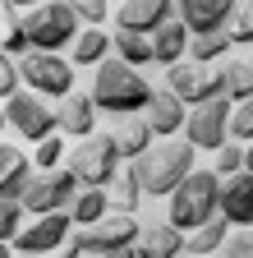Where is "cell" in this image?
Here are the masks:
<instances>
[{"label": "cell", "instance_id": "f35d334b", "mask_svg": "<svg viewBox=\"0 0 253 258\" xmlns=\"http://www.w3.org/2000/svg\"><path fill=\"white\" fill-rule=\"evenodd\" d=\"M23 5H37V0H5V10H23Z\"/></svg>", "mask_w": 253, "mask_h": 258}, {"label": "cell", "instance_id": "30bf717a", "mask_svg": "<svg viewBox=\"0 0 253 258\" xmlns=\"http://www.w3.org/2000/svg\"><path fill=\"white\" fill-rule=\"evenodd\" d=\"M5 124H14V134H23L28 143H37V139H46L51 129H55V111L42 102L37 92H10L5 97Z\"/></svg>", "mask_w": 253, "mask_h": 258}, {"label": "cell", "instance_id": "8d00e7d4", "mask_svg": "<svg viewBox=\"0 0 253 258\" xmlns=\"http://www.w3.org/2000/svg\"><path fill=\"white\" fill-rule=\"evenodd\" d=\"M69 5H74V14H78L83 23H102V19H106V10H111L106 0H69Z\"/></svg>", "mask_w": 253, "mask_h": 258}, {"label": "cell", "instance_id": "277c9868", "mask_svg": "<svg viewBox=\"0 0 253 258\" xmlns=\"http://www.w3.org/2000/svg\"><path fill=\"white\" fill-rule=\"evenodd\" d=\"M216 189H221V175L216 171H189L166 199H171V226L189 235L194 226H203L207 217H216Z\"/></svg>", "mask_w": 253, "mask_h": 258}, {"label": "cell", "instance_id": "60d3db41", "mask_svg": "<svg viewBox=\"0 0 253 258\" xmlns=\"http://www.w3.org/2000/svg\"><path fill=\"white\" fill-rule=\"evenodd\" d=\"M0 129H5V106H0Z\"/></svg>", "mask_w": 253, "mask_h": 258}, {"label": "cell", "instance_id": "4dcf8cb0", "mask_svg": "<svg viewBox=\"0 0 253 258\" xmlns=\"http://www.w3.org/2000/svg\"><path fill=\"white\" fill-rule=\"evenodd\" d=\"M216 152V175H230V171H239L244 166V143H221V148H212Z\"/></svg>", "mask_w": 253, "mask_h": 258}, {"label": "cell", "instance_id": "cb8c5ba5", "mask_svg": "<svg viewBox=\"0 0 253 258\" xmlns=\"http://www.w3.org/2000/svg\"><path fill=\"white\" fill-rule=\"evenodd\" d=\"M111 46H115V55H120L124 64H134V70L152 64V42H147V32H134V28H115Z\"/></svg>", "mask_w": 253, "mask_h": 258}, {"label": "cell", "instance_id": "f546056e", "mask_svg": "<svg viewBox=\"0 0 253 258\" xmlns=\"http://www.w3.org/2000/svg\"><path fill=\"white\" fill-rule=\"evenodd\" d=\"M60 152H65V143H60V134L51 129L46 139H37V152H33V161L42 171H51V166H60Z\"/></svg>", "mask_w": 253, "mask_h": 258}, {"label": "cell", "instance_id": "ffe728a7", "mask_svg": "<svg viewBox=\"0 0 253 258\" xmlns=\"http://www.w3.org/2000/svg\"><path fill=\"white\" fill-rule=\"evenodd\" d=\"M235 0H180V19L189 32H207V28H221L226 23Z\"/></svg>", "mask_w": 253, "mask_h": 258}, {"label": "cell", "instance_id": "7a4b0ae2", "mask_svg": "<svg viewBox=\"0 0 253 258\" xmlns=\"http://www.w3.org/2000/svg\"><path fill=\"white\" fill-rule=\"evenodd\" d=\"M92 70H97V74H92V106H97V111H111V115H129V111H143V102H147V79L134 70V64H124L120 55L115 60H97V64H92Z\"/></svg>", "mask_w": 253, "mask_h": 258}, {"label": "cell", "instance_id": "5bb4252c", "mask_svg": "<svg viewBox=\"0 0 253 258\" xmlns=\"http://www.w3.org/2000/svg\"><path fill=\"white\" fill-rule=\"evenodd\" d=\"M55 129L60 134H74V139H83V134H92L97 129V106H92V97L88 92H65L60 97V111H55Z\"/></svg>", "mask_w": 253, "mask_h": 258}, {"label": "cell", "instance_id": "4fadbf2b", "mask_svg": "<svg viewBox=\"0 0 253 258\" xmlns=\"http://www.w3.org/2000/svg\"><path fill=\"white\" fill-rule=\"evenodd\" d=\"M166 88L180 97L184 106H194V102H207V97H216L221 88H216V74L207 70L203 60H194V64H184V60H175V64H166Z\"/></svg>", "mask_w": 253, "mask_h": 258}, {"label": "cell", "instance_id": "9c48e42d", "mask_svg": "<svg viewBox=\"0 0 253 258\" xmlns=\"http://www.w3.org/2000/svg\"><path fill=\"white\" fill-rule=\"evenodd\" d=\"M74 189H78V180H74V171L65 166H51V171H42V175H33L28 171V180H23V189H19V203H23V212H55V208H69V199H74Z\"/></svg>", "mask_w": 253, "mask_h": 258}, {"label": "cell", "instance_id": "d4e9b609", "mask_svg": "<svg viewBox=\"0 0 253 258\" xmlns=\"http://www.w3.org/2000/svg\"><path fill=\"white\" fill-rule=\"evenodd\" d=\"M216 88H221V97H230V102L248 97L253 92V64L248 60H226L216 70Z\"/></svg>", "mask_w": 253, "mask_h": 258}, {"label": "cell", "instance_id": "484cf974", "mask_svg": "<svg viewBox=\"0 0 253 258\" xmlns=\"http://www.w3.org/2000/svg\"><path fill=\"white\" fill-rule=\"evenodd\" d=\"M226 51H230V37H226V28H207V32H189V55H194V60L212 64V60H221Z\"/></svg>", "mask_w": 253, "mask_h": 258}, {"label": "cell", "instance_id": "d590c367", "mask_svg": "<svg viewBox=\"0 0 253 258\" xmlns=\"http://www.w3.org/2000/svg\"><path fill=\"white\" fill-rule=\"evenodd\" d=\"M0 46H5L10 55H23L28 51V37H23V23H19V14L10 10V28H5V37H0Z\"/></svg>", "mask_w": 253, "mask_h": 258}, {"label": "cell", "instance_id": "b9f144b4", "mask_svg": "<svg viewBox=\"0 0 253 258\" xmlns=\"http://www.w3.org/2000/svg\"><path fill=\"white\" fill-rule=\"evenodd\" d=\"M248 64H253V60H248Z\"/></svg>", "mask_w": 253, "mask_h": 258}, {"label": "cell", "instance_id": "e0dca14e", "mask_svg": "<svg viewBox=\"0 0 253 258\" xmlns=\"http://www.w3.org/2000/svg\"><path fill=\"white\" fill-rule=\"evenodd\" d=\"M180 249H184V231H180V226L147 221V226H138V240H134L129 253H138V258H166V253H180Z\"/></svg>", "mask_w": 253, "mask_h": 258}, {"label": "cell", "instance_id": "d6986e66", "mask_svg": "<svg viewBox=\"0 0 253 258\" xmlns=\"http://www.w3.org/2000/svg\"><path fill=\"white\" fill-rule=\"evenodd\" d=\"M28 171H33V157L14 143H0V199H19Z\"/></svg>", "mask_w": 253, "mask_h": 258}, {"label": "cell", "instance_id": "e575fe53", "mask_svg": "<svg viewBox=\"0 0 253 258\" xmlns=\"http://www.w3.org/2000/svg\"><path fill=\"white\" fill-rule=\"evenodd\" d=\"M19 88V64H14V55L0 46V102H5V97Z\"/></svg>", "mask_w": 253, "mask_h": 258}, {"label": "cell", "instance_id": "836d02e7", "mask_svg": "<svg viewBox=\"0 0 253 258\" xmlns=\"http://www.w3.org/2000/svg\"><path fill=\"white\" fill-rule=\"evenodd\" d=\"M138 199H143V189H138V180H134V171L120 180V194H115V212H134L138 208Z\"/></svg>", "mask_w": 253, "mask_h": 258}, {"label": "cell", "instance_id": "83f0119b", "mask_svg": "<svg viewBox=\"0 0 253 258\" xmlns=\"http://www.w3.org/2000/svg\"><path fill=\"white\" fill-rule=\"evenodd\" d=\"M221 28H226L230 46H244V42H253V0H244V5L235 0V5H230V14H226V23H221Z\"/></svg>", "mask_w": 253, "mask_h": 258}, {"label": "cell", "instance_id": "44dd1931", "mask_svg": "<svg viewBox=\"0 0 253 258\" xmlns=\"http://www.w3.org/2000/svg\"><path fill=\"white\" fill-rule=\"evenodd\" d=\"M111 139H115L120 157H138V152H143V148H147L156 134H152V124H147L138 111H129V115H120V129H115Z\"/></svg>", "mask_w": 253, "mask_h": 258}, {"label": "cell", "instance_id": "9a60e30c", "mask_svg": "<svg viewBox=\"0 0 253 258\" xmlns=\"http://www.w3.org/2000/svg\"><path fill=\"white\" fill-rule=\"evenodd\" d=\"M184 102L171 92V88H161V92H147V102H143V120L152 124V134H161V139H171L175 129L184 124Z\"/></svg>", "mask_w": 253, "mask_h": 258}, {"label": "cell", "instance_id": "1f68e13d", "mask_svg": "<svg viewBox=\"0 0 253 258\" xmlns=\"http://www.w3.org/2000/svg\"><path fill=\"white\" fill-rule=\"evenodd\" d=\"M19 226H23V203L19 199H0V240H14Z\"/></svg>", "mask_w": 253, "mask_h": 258}, {"label": "cell", "instance_id": "74e56055", "mask_svg": "<svg viewBox=\"0 0 253 258\" xmlns=\"http://www.w3.org/2000/svg\"><path fill=\"white\" fill-rule=\"evenodd\" d=\"M244 171H253V139L244 143Z\"/></svg>", "mask_w": 253, "mask_h": 258}, {"label": "cell", "instance_id": "ac0fdd59", "mask_svg": "<svg viewBox=\"0 0 253 258\" xmlns=\"http://www.w3.org/2000/svg\"><path fill=\"white\" fill-rule=\"evenodd\" d=\"M120 28H134V32H152L161 19H171V0H124L115 5Z\"/></svg>", "mask_w": 253, "mask_h": 258}, {"label": "cell", "instance_id": "f1b7e54d", "mask_svg": "<svg viewBox=\"0 0 253 258\" xmlns=\"http://www.w3.org/2000/svg\"><path fill=\"white\" fill-rule=\"evenodd\" d=\"M230 139L235 143H248L253 139V92L248 97H239V102H230Z\"/></svg>", "mask_w": 253, "mask_h": 258}, {"label": "cell", "instance_id": "3957f363", "mask_svg": "<svg viewBox=\"0 0 253 258\" xmlns=\"http://www.w3.org/2000/svg\"><path fill=\"white\" fill-rule=\"evenodd\" d=\"M138 240V221L134 212H102L92 226H74V235H65V244L60 249H69V253H129Z\"/></svg>", "mask_w": 253, "mask_h": 258}, {"label": "cell", "instance_id": "d6a6232c", "mask_svg": "<svg viewBox=\"0 0 253 258\" xmlns=\"http://www.w3.org/2000/svg\"><path fill=\"white\" fill-rule=\"evenodd\" d=\"M221 249L235 253V258H253V226H235V235L221 240Z\"/></svg>", "mask_w": 253, "mask_h": 258}, {"label": "cell", "instance_id": "52a82bcc", "mask_svg": "<svg viewBox=\"0 0 253 258\" xmlns=\"http://www.w3.org/2000/svg\"><path fill=\"white\" fill-rule=\"evenodd\" d=\"M19 64V79L33 88L37 97H65L74 88V64L69 60H60V51H37V46H28L23 55H14Z\"/></svg>", "mask_w": 253, "mask_h": 258}, {"label": "cell", "instance_id": "7c38bea8", "mask_svg": "<svg viewBox=\"0 0 253 258\" xmlns=\"http://www.w3.org/2000/svg\"><path fill=\"white\" fill-rule=\"evenodd\" d=\"M216 217H226V226H253V171L239 166L230 175H221Z\"/></svg>", "mask_w": 253, "mask_h": 258}, {"label": "cell", "instance_id": "8fae6325", "mask_svg": "<svg viewBox=\"0 0 253 258\" xmlns=\"http://www.w3.org/2000/svg\"><path fill=\"white\" fill-rule=\"evenodd\" d=\"M69 231H74L69 212H65V208H55V212H37V221H33V226H19L10 244H14L19 253H51V249L65 244V235H69Z\"/></svg>", "mask_w": 253, "mask_h": 258}, {"label": "cell", "instance_id": "8992f818", "mask_svg": "<svg viewBox=\"0 0 253 258\" xmlns=\"http://www.w3.org/2000/svg\"><path fill=\"white\" fill-rule=\"evenodd\" d=\"M69 152V171H74V180L78 184H111L115 180V166H120V148H115V139L111 134H83L78 139V148H65Z\"/></svg>", "mask_w": 253, "mask_h": 258}, {"label": "cell", "instance_id": "ba28073f", "mask_svg": "<svg viewBox=\"0 0 253 258\" xmlns=\"http://www.w3.org/2000/svg\"><path fill=\"white\" fill-rule=\"evenodd\" d=\"M226 124H230V97L216 92V97H207V102H194V106H189L180 129H184V139L194 143V152H203V148L212 152V148H221V143L230 139Z\"/></svg>", "mask_w": 253, "mask_h": 258}, {"label": "cell", "instance_id": "2e32d148", "mask_svg": "<svg viewBox=\"0 0 253 258\" xmlns=\"http://www.w3.org/2000/svg\"><path fill=\"white\" fill-rule=\"evenodd\" d=\"M147 42H152V60L156 64H175L189 51V28H184L180 14H171V19H161V23L147 32Z\"/></svg>", "mask_w": 253, "mask_h": 258}, {"label": "cell", "instance_id": "ab89813d", "mask_svg": "<svg viewBox=\"0 0 253 258\" xmlns=\"http://www.w3.org/2000/svg\"><path fill=\"white\" fill-rule=\"evenodd\" d=\"M5 253H10V240H0V258H5Z\"/></svg>", "mask_w": 253, "mask_h": 258}, {"label": "cell", "instance_id": "4316f807", "mask_svg": "<svg viewBox=\"0 0 253 258\" xmlns=\"http://www.w3.org/2000/svg\"><path fill=\"white\" fill-rule=\"evenodd\" d=\"M221 240H226V217H207L203 226H194V231H189L184 249H189V253H216Z\"/></svg>", "mask_w": 253, "mask_h": 258}, {"label": "cell", "instance_id": "5b68a950", "mask_svg": "<svg viewBox=\"0 0 253 258\" xmlns=\"http://www.w3.org/2000/svg\"><path fill=\"white\" fill-rule=\"evenodd\" d=\"M19 23H23L28 46H37V51H60V46H69L74 32H78V14H74L69 0H37Z\"/></svg>", "mask_w": 253, "mask_h": 258}, {"label": "cell", "instance_id": "603a6c76", "mask_svg": "<svg viewBox=\"0 0 253 258\" xmlns=\"http://www.w3.org/2000/svg\"><path fill=\"white\" fill-rule=\"evenodd\" d=\"M106 208H111L106 189H102V184H83V189H74V199H69V221H74V226H92Z\"/></svg>", "mask_w": 253, "mask_h": 258}, {"label": "cell", "instance_id": "6da1fadb", "mask_svg": "<svg viewBox=\"0 0 253 258\" xmlns=\"http://www.w3.org/2000/svg\"><path fill=\"white\" fill-rule=\"evenodd\" d=\"M134 180L147 199H166V194L194 171V143L189 139H166V143H147L138 157H134Z\"/></svg>", "mask_w": 253, "mask_h": 258}, {"label": "cell", "instance_id": "7402d4cb", "mask_svg": "<svg viewBox=\"0 0 253 258\" xmlns=\"http://www.w3.org/2000/svg\"><path fill=\"white\" fill-rule=\"evenodd\" d=\"M106 51H111V37L102 32V23L78 28V32H74V42H69V60H74V64H97Z\"/></svg>", "mask_w": 253, "mask_h": 258}]
</instances>
